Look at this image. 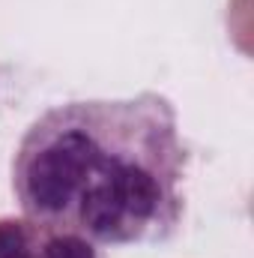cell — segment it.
<instances>
[{"instance_id":"obj_1","label":"cell","mask_w":254,"mask_h":258,"mask_svg":"<svg viewBox=\"0 0 254 258\" xmlns=\"http://www.w3.org/2000/svg\"><path fill=\"white\" fill-rule=\"evenodd\" d=\"M186 168L177 105L141 90L42 111L15 147L12 192L24 216L93 246H147L180 231Z\"/></svg>"},{"instance_id":"obj_2","label":"cell","mask_w":254,"mask_h":258,"mask_svg":"<svg viewBox=\"0 0 254 258\" xmlns=\"http://www.w3.org/2000/svg\"><path fill=\"white\" fill-rule=\"evenodd\" d=\"M0 258H99L81 234L33 216H0Z\"/></svg>"}]
</instances>
